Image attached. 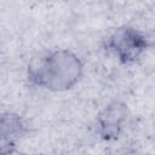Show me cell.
Segmentation results:
<instances>
[{
	"label": "cell",
	"instance_id": "cell-1",
	"mask_svg": "<svg viewBox=\"0 0 155 155\" xmlns=\"http://www.w3.org/2000/svg\"><path fill=\"white\" fill-rule=\"evenodd\" d=\"M84 75V63L68 48L51 50L28 65L27 76L31 85L51 91L65 92L78 85Z\"/></svg>",
	"mask_w": 155,
	"mask_h": 155
},
{
	"label": "cell",
	"instance_id": "cell-2",
	"mask_svg": "<svg viewBox=\"0 0 155 155\" xmlns=\"http://www.w3.org/2000/svg\"><path fill=\"white\" fill-rule=\"evenodd\" d=\"M103 46L120 63L133 64L147 52L150 40L142 30L131 25H121L104 39Z\"/></svg>",
	"mask_w": 155,
	"mask_h": 155
},
{
	"label": "cell",
	"instance_id": "cell-3",
	"mask_svg": "<svg viewBox=\"0 0 155 155\" xmlns=\"http://www.w3.org/2000/svg\"><path fill=\"white\" fill-rule=\"evenodd\" d=\"M130 110L124 101L115 99L108 103L96 117V131L102 140H116L124 132Z\"/></svg>",
	"mask_w": 155,
	"mask_h": 155
},
{
	"label": "cell",
	"instance_id": "cell-4",
	"mask_svg": "<svg viewBox=\"0 0 155 155\" xmlns=\"http://www.w3.org/2000/svg\"><path fill=\"white\" fill-rule=\"evenodd\" d=\"M30 132L27 120L13 111H4L0 117L1 150L17 148V143Z\"/></svg>",
	"mask_w": 155,
	"mask_h": 155
},
{
	"label": "cell",
	"instance_id": "cell-5",
	"mask_svg": "<svg viewBox=\"0 0 155 155\" xmlns=\"http://www.w3.org/2000/svg\"><path fill=\"white\" fill-rule=\"evenodd\" d=\"M1 155H27V154L18 150L17 148H12V149H7V150H1Z\"/></svg>",
	"mask_w": 155,
	"mask_h": 155
}]
</instances>
